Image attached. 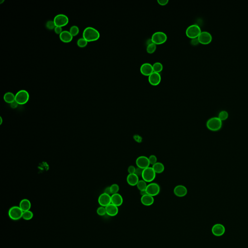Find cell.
Masks as SVG:
<instances>
[{
	"instance_id": "cell-9",
	"label": "cell",
	"mask_w": 248,
	"mask_h": 248,
	"mask_svg": "<svg viewBox=\"0 0 248 248\" xmlns=\"http://www.w3.org/2000/svg\"><path fill=\"white\" fill-rule=\"evenodd\" d=\"M53 21L56 26L63 27L68 24L69 19L68 17L64 14H59L55 16Z\"/></svg>"
},
{
	"instance_id": "cell-33",
	"label": "cell",
	"mask_w": 248,
	"mask_h": 248,
	"mask_svg": "<svg viewBox=\"0 0 248 248\" xmlns=\"http://www.w3.org/2000/svg\"><path fill=\"white\" fill-rule=\"evenodd\" d=\"M96 213L99 216H100L105 215V214H106V208L104 206H100L96 210Z\"/></svg>"
},
{
	"instance_id": "cell-16",
	"label": "cell",
	"mask_w": 248,
	"mask_h": 248,
	"mask_svg": "<svg viewBox=\"0 0 248 248\" xmlns=\"http://www.w3.org/2000/svg\"><path fill=\"white\" fill-rule=\"evenodd\" d=\"M175 195L179 197H185L187 193V190L185 186L182 185H177L173 190Z\"/></svg>"
},
{
	"instance_id": "cell-44",
	"label": "cell",
	"mask_w": 248,
	"mask_h": 248,
	"mask_svg": "<svg viewBox=\"0 0 248 248\" xmlns=\"http://www.w3.org/2000/svg\"><path fill=\"white\" fill-rule=\"evenodd\" d=\"M0 120H1V121H0V125H1L2 123H3V118H1V117H0Z\"/></svg>"
},
{
	"instance_id": "cell-37",
	"label": "cell",
	"mask_w": 248,
	"mask_h": 248,
	"mask_svg": "<svg viewBox=\"0 0 248 248\" xmlns=\"http://www.w3.org/2000/svg\"><path fill=\"white\" fill-rule=\"evenodd\" d=\"M136 168L133 165H131L128 167V174H132L135 173L136 171Z\"/></svg>"
},
{
	"instance_id": "cell-34",
	"label": "cell",
	"mask_w": 248,
	"mask_h": 248,
	"mask_svg": "<svg viewBox=\"0 0 248 248\" xmlns=\"http://www.w3.org/2000/svg\"><path fill=\"white\" fill-rule=\"evenodd\" d=\"M55 22L53 20V21L52 20H49L48 22H47V23H46V27L48 29H55Z\"/></svg>"
},
{
	"instance_id": "cell-1",
	"label": "cell",
	"mask_w": 248,
	"mask_h": 248,
	"mask_svg": "<svg viewBox=\"0 0 248 248\" xmlns=\"http://www.w3.org/2000/svg\"><path fill=\"white\" fill-rule=\"evenodd\" d=\"M100 37V34L97 30L91 27H88L84 30L83 38L88 42L98 40Z\"/></svg>"
},
{
	"instance_id": "cell-43",
	"label": "cell",
	"mask_w": 248,
	"mask_h": 248,
	"mask_svg": "<svg viewBox=\"0 0 248 248\" xmlns=\"http://www.w3.org/2000/svg\"><path fill=\"white\" fill-rule=\"evenodd\" d=\"M140 194L141 196H143V195H146V194H147V193H146V190H142V191H140Z\"/></svg>"
},
{
	"instance_id": "cell-28",
	"label": "cell",
	"mask_w": 248,
	"mask_h": 248,
	"mask_svg": "<svg viewBox=\"0 0 248 248\" xmlns=\"http://www.w3.org/2000/svg\"><path fill=\"white\" fill-rule=\"evenodd\" d=\"M33 217H34V214H33V212L31 211L30 210L23 212L22 219L25 220H30L33 218Z\"/></svg>"
},
{
	"instance_id": "cell-26",
	"label": "cell",
	"mask_w": 248,
	"mask_h": 248,
	"mask_svg": "<svg viewBox=\"0 0 248 248\" xmlns=\"http://www.w3.org/2000/svg\"><path fill=\"white\" fill-rule=\"evenodd\" d=\"M136 186L140 191L144 190H146V187H147V183L144 181L143 179L139 180Z\"/></svg>"
},
{
	"instance_id": "cell-31",
	"label": "cell",
	"mask_w": 248,
	"mask_h": 248,
	"mask_svg": "<svg viewBox=\"0 0 248 248\" xmlns=\"http://www.w3.org/2000/svg\"><path fill=\"white\" fill-rule=\"evenodd\" d=\"M87 44V41L85 39H84L83 37L78 39V40L77 41V45L80 48H84V47H86Z\"/></svg>"
},
{
	"instance_id": "cell-32",
	"label": "cell",
	"mask_w": 248,
	"mask_h": 248,
	"mask_svg": "<svg viewBox=\"0 0 248 248\" xmlns=\"http://www.w3.org/2000/svg\"><path fill=\"white\" fill-rule=\"evenodd\" d=\"M111 195L117 193L119 190V186L117 184H113L110 187Z\"/></svg>"
},
{
	"instance_id": "cell-15",
	"label": "cell",
	"mask_w": 248,
	"mask_h": 248,
	"mask_svg": "<svg viewBox=\"0 0 248 248\" xmlns=\"http://www.w3.org/2000/svg\"><path fill=\"white\" fill-rule=\"evenodd\" d=\"M140 72L142 75L149 76L153 71V65L149 63H145L142 64L140 67Z\"/></svg>"
},
{
	"instance_id": "cell-14",
	"label": "cell",
	"mask_w": 248,
	"mask_h": 248,
	"mask_svg": "<svg viewBox=\"0 0 248 248\" xmlns=\"http://www.w3.org/2000/svg\"><path fill=\"white\" fill-rule=\"evenodd\" d=\"M98 202L100 206L106 207L111 204V195L103 193L99 196Z\"/></svg>"
},
{
	"instance_id": "cell-5",
	"label": "cell",
	"mask_w": 248,
	"mask_h": 248,
	"mask_svg": "<svg viewBox=\"0 0 248 248\" xmlns=\"http://www.w3.org/2000/svg\"><path fill=\"white\" fill-rule=\"evenodd\" d=\"M156 173L152 167H148L143 169L142 174V179L146 183H151L156 178Z\"/></svg>"
},
{
	"instance_id": "cell-25",
	"label": "cell",
	"mask_w": 248,
	"mask_h": 248,
	"mask_svg": "<svg viewBox=\"0 0 248 248\" xmlns=\"http://www.w3.org/2000/svg\"><path fill=\"white\" fill-rule=\"evenodd\" d=\"M153 69L154 72L159 73L162 71L163 69V66L161 62H155L153 65Z\"/></svg>"
},
{
	"instance_id": "cell-18",
	"label": "cell",
	"mask_w": 248,
	"mask_h": 248,
	"mask_svg": "<svg viewBox=\"0 0 248 248\" xmlns=\"http://www.w3.org/2000/svg\"><path fill=\"white\" fill-rule=\"evenodd\" d=\"M105 208L106 210V214L110 216H115L117 215L119 212L118 207L113 205L111 203L106 206Z\"/></svg>"
},
{
	"instance_id": "cell-10",
	"label": "cell",
	"mask_w": 248,
	"mask_h": 248,
	"mask_svg": "<svg viewBox=\"0 0 248 248\" xmlns=\"http://www.w3.org/2000/svg\"><path fill=\"white\" fill-rule=\"evenodd\" d=\"M197 38L199 43L202 44H208L212 41V36L208 31H202Z\"/></svg>"
},
{
	"instance_id": "cell-13",
	"label": "cell",
	"mask_w": 248,
	"mask_h": 248,
	"mask_svg": "<svg viewBox=\"0 0 248 248\" xmlns=\"http://www.w3.org/2000/svg\"><path fill=\"white\" fill-rule=\"evenodd\" d=\"M211 231L213 235L216 237H221L225 233V227L223 224L217 223L213 225Z\"/></svg>"
},
{
	"instance_id": "cell-24",
	"label": "cell",
	"mask_w": 248,
	"mask_h": 248,
	"mask_svg": "<svg viewBox=\"0 0 248 248\" xmlns=\"http://www.w3.org/2000/svg\"><path fill=\"white\" fill-rule=\"evenodd\" d=\"M4 99L5 102L11 104V103L15 101V95L13 93L7 92L4 94Z\"/></svg>"
},
{
	"instance_id": "cell-17",
	"label": "cell",
	"mask_w": 248,
	"mask_h": 248,
	"mask_svg": "<svg viewBox=\"0 0 248 248\" xmlns=\"http://www.w3.org/2000/svg\"><path fill=\"white\" fill-rule=\"evenodd\" d=\"M111 203L117 207L120 206L123 203L122 196L118 193L112 194L111 195Z\"/></svg>"
},
{
	"instance_id": "cell-20",
	"label": "cell",
	"mask_w": 248,
	"mask_h": 248,
	"mask_svg": "<svg viewBox=\"0 0 248 248\" xmlns=\"http://www.w3.org/2000/svg\"><path fill=\"white\" fill-rule=\"evenodd\" d=\"M60 39L63 43H69L72 40L73 37L71 35L69 31H63L59 35Z\"/></svg>"
},
{
	"instance_id": "cell-6",
	"label": "cell",
	"mask_w": 248,
	"mask_h": 248,
	"mask_svg": "<svg viewBox=\"0 0 248 248\" xmlns=\"http://www.w3.org/2000/svg\"><path fill=\"white\" fill-rule=\"evenodd\" d=\"M23 213V211L20 209L19 206H13L9 209L8 214L11 220H18L22 218Z\"/></svg>"
},
{
	"instance_id": "cell-12",
	"label": "cell",
	"mask_w": 248,
	"mask_h": 248,
	"mask_svg": "<svg viewBox=\"0 0 248 248\" xmlns=\"http://www.w3.org/2000/svg\"><path fill=\"white\" fill-rule=\"evenodd\" d=\"M161 77L159 73L153 72L148 76V81L151 85L157 86L161 83Z\"/></svg>"
},
{
	"instance_id": "cell-4",
	"label": "cell",
	"mask_w": 248,
	"mask_h": 248,
	"mask_svg": "<svg viewBox=\"0 0 248 248\" xmlns=\"http://www.w3.org/2000/svg\"><path fill=\"white\" fill-rule=\"evenodd\" d=\"M167 36L165 33L161 31H158L152 34L151 40L156 45H161L166 42Z\"/></svg>"
},
{
	"instance_id": "cell-29",
	"label": "cell",
	"mask_w": 248,
	"mask_h": 248,
	"mask_svg": "<svg viewBox=\"0 0 248 248\" xmlns=\"http://www.w3.org/2000/svg\"><path fill=\"white\" fill-rule=\"evenodd\" d=\"M69 32L73 37H75L77 36L79 33V28L77 26H72L70 28Z\"/></svg>"
},
{
	"instance_id": "cell-27",
	"label": "cell",
	"mask_w": 248,
	"mask_h": 248,
	"mask_svg": "<svg viewBox=\"0 0 248 248\" xmlns=\"http://www.w3.org/2000/svg\"><path fill=\"white\" fill-rule=\"evenodd\" d=\"M156 49H157V45L151 42L149 43L146 47V51L148 53L152 54L156 51Z\"/></svg>"
},
{
	"instance_id": "cell-8",
	"label": "cell",
	"mask_w": 248,
	"mask_h": 248,
	"mask_svg": "<svg viewBox=\"0 0 248 248\" xmlns=\"http://www.w3.org/2000/svg\"><path fill=\"white\" fill-rule=\"evenodd\" d=\"M161 191V187L158 184L156 183H150L147 185L146 189V191L147 194L151 196L154 197L157 196L160 193Z\"/></svg>"
},
{
	"instance_id": "cell-42",
	"label": "cell",
	"mask_w": 248,
	"mask_h": 248,
	"mask_svg": "<svg viewBox=\"0 0 248 248\" xmlns=\"http://www.w3.org/2000/svg\"><path fill=\"white\" fill-rule=\"evenodd\" d=\"M198 43H199V42L197 38H194V39H192V40H191V43L193 45H197Z\"/></svg>"
},
{
	"instance_id": "cell-3",
	"label": "cell",
	"mask_w": 248,
	"mask_h": 248,
	"mask_svg": "<svg viewBox=\"0 0 248 248\" xmlns=\"http://www.w3.org/2000/svg\"><path fill=\"white\" fill-rule=\"evenodd\" d=\"M202 31L197 24H192L187 27L186 30V36L191 39L197 38Z\"/></svg>"
},
{
	"instance_id": "cell-39",
	"label": "cell",
	"mask_w": 248,
	"mask_h": 248,
	"mask_svg": "<svg viewBox=\"0 0 248 248\" xmlns=\"http://www.w3.org/2000/svg\"><path fill=\"white\" fill-rule=\"evenodd\" d=\"M55 33L57 34H60L63 32L62 27H60L56 26L55 29Z\"/></svg>"
},
{
	"instance_id": "cell-11",
	"label": "cell",
	"mask_w": 248,
	"mask_h": 248,
	"mask_svg": "<svg viewBox=\"0 0 248 248\" xmlns=\"http://www.w3.org/2000/svg\"><path fill=\"white\" fill-rule=\"evenodd\" d=\"M136 164L137 165V167L144 169L149 167L150 164L148 159V157L141 156L138 157L136 160Z\"/></svg>"
},
{
	"instance_id": "cell-40",
	"label": "cell",
	"mask_w": 248,
	"mask_h": 248,
	"mask_svg": "<svg viewBox=\"0 0 248 248\" xmlns=\"http://www.w3.org/2000/svg\"><path fill=\"white\" fill-rule=\"evenodd\" d=\"M19 105V104H18V103L16 102V101H14V102L10 104V107L12 109H16V108H17V107Z\"/></svg>"
},
{
	"instance_id": "cell-2",
	"label": "cell",
	"mask_w": 248,
	"mask_h": 248,
	"mask_svg": "<svg viewBox=\"0 0 248 248\" xmlns=\"http://www.w3.org/2000/svg\"><path fill=\"white\" fill-rule=\"evenodd\" d=\"M222 126V121L218 117L211 118L206 122V127L209 130L213 131H219Z\"/></svg>"
},
{
	"instance_id": "cell-22",
	"label": "cell",
	"mask_w": 248,
	"mask_h": 248,
	"mask_svg": "<svg viewBox=\"0 0 248 248\" xmlns=\"http://www.w3.org/2000/svg\"><path fill=\"white\" fill-rule=\"evenodd\" d=\"M19 208L23 212L30 210L31 208V202L27 199H23L20 202Z\"/></svg>"
},
{
	"instance_id": "cell-38",
	"label": "cell",
	"mask_w": 248,
	"mask_h": 248,
	"mask_svg": "<svg viewBox=\"0 0 248 248\" xmlns=\"http://www.w3.org/2000/svg\"><path fill=\"white\" fill-rule=\"evenodd\" d=\"M157 2L160 5L164 6V5H167L169 3V0H158Z\"/></svg>"
},
{
	"instance_id": "cell-41",
	"label": "cell",
	"mask_w": 248,
	"mask_h": 248,
	"mask_svg": "<svg viewBox=\"0 0 248 248\" xmlns=\"http://www.w3.org/2000/svg\"><path fill=\"white\" fill-rule=\"evenodd\" d=\"M104 193L108 194L109 195H111V192L110 187H106V188L105 189V190H104Z\"/></svg>"
},
{
	"instance_id": "cell-7",
	"label": "cell",
	"mask_w": 248,
	"mask_h": 248,
	"mask_svg": "<svg viewBox=\"0 0 248 248\" xmlns=\"http://www.w3.org/2000/svg\"><path fill=\"white\" fill-rule=\"evenodd\" d=\"M29 99V94L25 90H20L15 95V101L19 105H24Z\"/></svg>"
},
{
	"instance_id": "cell-30",
	"label": "cell",
	"mask_w": 248,
	"mask_h": 248,
	"mask_svg": "<svg viewBox=\"0 0 248 248\" xmlns=\"http://www.w3.org/2000/svg\"><path fill=\"white\" fill-rule=\"evenodd\" d=\"M228 117V113H227V111H220V113H219L218 118L222 121L226 120Z\"/></svg>"
},
{
	"instance_id": "cell-23",
	"label": "cell",
	"mask_w": 248,
	"mask_h": 248,
	"mask_svg": "<svg viewBox=\"0 0 248 248\" xmlns=\"http://www.w3.org/2000/svg\"><path fill=\"white\" fill-rule=\"evenodd\" d=\"M152 168L153 169L156 174H160L162 173L165 170L164 165L163 163L160 162H157L153 165H152Z\"/></svg>"
},
{
	"instance_id": "cell-19",
	"label": "cell",
	"mask_w": 248,
	"mask_h": 248,
	"mask_svg": "<svg viewBox=\"0 0 248 248\" xmlns=\"http://www.w3.org/2000/svg\"><path fill=\"white\" fill-rule=\"evenodd\" d=\"M154 198L153 196L149 195L148 194L141 197L140 202L143 205L145 206H151L154 202Z\"/></svg>"
},
{
	"instance_id": "cell-35",
	"label": "cell",
	"mask_w": 248,
	"mask_h": 248,
	"mask_svg": "<svg viewBox=\"0 0 248 248\" xmlns=\"http://www.w3.org/2000/svg\"><path fill=\"white\" fill-rule=\"evenodd\" d=\"M148 159L149 161L150 164L152 165H153L155 163L158 162L157 157L154 155H151L149 157H148Z\"/></svg>"
},
{
	"instance_id": "cell-21",
	"label": "cell",
	"mask_w": 248,
	"mask_h": 248,
	"mask_svg": "<svg viewBox=\"0 0 248 248\" xmlns=\"http://www.w3.org/2000/svg\"><path fill=\"white\" fill-rule=\"evenodd\" d=\"M139 181V177L135 173L128 174L127 177V182L131 186H135Z\"/></svg>"
},
{
	"instance_id": "cell-36",
	"label": "cell",
	"mask_w": 248,
	"mask_h": 248,
	"mask_svg": "<svg viewBox=\"0 0 248 248\" xmlns=\"http://www.w3.org/2000/svg\"><path fill=\"white\" fill-rule=\"evenodd\" d=\"M143 169L140 168L139 167H137V168L136 169L135 172V174L137 175L138 177H142V174L143 173Z\"/></svg>"
}]
</instances>
